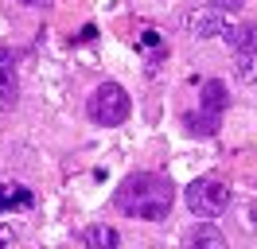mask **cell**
Segmentation results:
<instances>
[{"label":"cell","mask_w":257,"mask_h":249,"mask_svg":"<svg viewBox=\"0 0 257 249\" xmlns=\"http://www.w3.org/2000/svg\"><path fill=\"white\" fill-rule=\"evenodd\" d=\"M117 210L128 218H145V222H164L172 214V202H176V187L172 179H164L156 171H137L128 175L125 183L117 187Z\"/></svg>","instance_id":"cell-1"},{"label":"cell","mask_w":257,"mask_h":249,"mask_svg":"<svg viewBox=\"0 0 257 249\" xmlns=\"http://www.w3.org/2000/svg\"><path fill=\"white\" fill-rule=\"evenodd\" d=\"M128 109H133V101H128L125 86H121V82H101V86L90 93L86 113H90V121H94V125L113 129V125H125L128 121Z\"/></svg>","instance_id":"cell-2"},{"label":"cell","mask_w":257,"mask_h":249,"mask_svg":"<svg viewBox=\"0 0 257 249\" xmlns=\"http://www.w3.org/2000/svg\"><path fill=\"white\" fill-rule=\"evenodd\" d=\"M187 206H191L195 218H218L230 206V187L222 183V179H214V175H203V179H195L191 187H187Z\"/></svg>","instance_id":"cell-3"},{"label":"cell","mask_w":257,"mask_h":249,"mask_svg":"<svg viewBox=\"0 0 257 249\" xmlns=\"http://www.w3.org/2000/svg\"><path fill=\"white\" fill-rule=\"evenodd\" d=\"M183 28L191 31L195 39H214V35H222L230 28V20H226V12H218L210 4V8H191V12L183 16Z\"/></svg>","instance_id":"cell-4"},{"label":"cell","mask_w":257,"mask_h":249,"mask_svg":"<svg viewBox=\"0 0 257 249\" xmlns=\"http://www.w3.org/2000/svg\"><path fill=\"white\" fill-rule=\"evenodd\" d=\"M20 97V78H16V55L8 47H0V113L16 105Z\"/></svg>","instance_id":"cell-5"},{"label":"cell","mask_w":257,"mask_h":249,"mask_svg":"<svg viewBox=\"0 0 257 249\" xmlns=\"http://www.w3.org/2000/svg\"><path fill=\"white\" fill-rule=\"evenodd\" d=\"M226 105H230V93H226V86L218 82V78H210L207 86H203V109H207L210 117H222Z\"/></svg>","instance_id":"cell-6"},{"label":"cell","mask_w":257,"mask_h":249,"mask_svg":"<svg viewBox=\"0 0 257 249\" xmlns=\"http://www.w3.org/2000/svg\"><path fill=\"white\" fill-rule=\"evenodd\" d=\"M183 245H207V249H226V237L214 226H207V222H199L195 230L183 233Z\"/></svg>","instance_id":"cell-7"},{"label":"cell","mask_w":257,"mask_h":249,"mask_svg":"<svg viewBox=\"0 0 257 249\" xmlns=\"http://www.w3.org/2000/svg\"><path fill=\"white\" fill-rule=\"evenodd\" d=\"M32 206V191L20 183H0V210H28Z\"/></svg>","instance_id":"cell-8"},{"label":"cell","mask_w":257,"mask_h":249,"mask_svg":"<svg viewBox=\"0 0 257 249\" xmlns=\"http://www.w3.org/2000/svg\"><path fill=\"white\" fill-rule=\"evenodd\" d=\"M82 241L90 249H117L121 245V233L113 230V226H90V230L82 233Z\"/></svg>","instance_id":"cell-9"},{"label":"cell","mask_w":257,"mask_h":249,"mask_svg":"<svg viewBox=\"0 0 257 249\" xmlns=\"http://www.w3.org/2000/svg\"><path fill=\"white\" fill-rule=\"evenodd\" d=\"M226 43L234 51H257V24H241V28H226Z\"/></svg>","instance_id":"cell-10"},{"label":"cell","mask_w":257,"mask_h":249,"mask_svg":"<svg viewBox=\"0 0 257 249\" xmlns=\"http://www.w3.org/2000/svg\"><path fill=\"white\" fill-rule=\"evenodd\" d=\"M234 74L245 86H257V51H234Z\"/></svg>","instance_id":"cell-11"},{"label":"cell","mask_w":257,"mask_h":249,"mask_svg":"<svg viewBox=\"0 0 257 249\" xmlns=\"http://www.w3.org/2000/svg\"><path fill=\"white\" fill-rule=\"evenodd\" d=\"M183 125H187V133H203V137L218 133V117H210V113H187Z\"/></svg>","instance_id":"cell-12"},{"label":"cell","mask_w":257,"mask_h":249,"mask_svg":"<svg viewBox=\"0 0 257 249\" xmlns=\"http://www.w3.org/2000/svg\"><path fill=\"white\" fill-rule=\"evenodd\" d=\"M141 47H145L148 55H152V62H156V59H164V43H160V31H156V28H148V24L141 28Z\"/></svg>","instance_id":"cell-13"},{"label":"cell","mask_w":257,"mask_h":249,"mask_svg":"<svg viewBox=\"0 0 257 249\" xmlns=\"http://www.w3.org/2000/svg\"><path fill=\"white\" fill-rule=\"evenodd\" d=\"M210 4H214L218 12H238V8L245 4V0H210Z\"/></svg>","instance_id":"cell-14"},{"label":"cell","mask_w":257,"mask_h":249,"mask_svg":"<svg viewBox=\"0 0 257 249\" xmlns=\"http://www.w3.org/2000/svg\"><path fill=\"white\" fill-rule=\"evenodd\" d=\"M16 241V233H12V226H0V245H12Z\"/></svg>","instance_id":"cell-15"},{"label":"cell","mask_w":257,"mask_h":249,"mask_svg":"<svg viewBox=\"0 0 257 249\" xmlns=\"http://www.w3.org/2000/svg\"><path fill=\"white\" fill-rule=\"evenodd\" d=\"M20 4H47V0H20Z\"/></svg>","instance_id":"cell-16"},{"label":"cell","mask_w":257,"mask_h":249,"mask_svg":"<svg viewBox=\"0 0 257 249\" xmlns=\"http://www.w3.org/2000/svg\"><path fill=\"white\" fill-rule=\"evenodd\" d=\"M249 214H253V226H257V202H253V210H249Z\"/></svg>","instance_id":"cell-17"}]
</instances>
